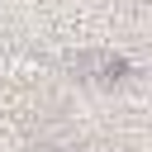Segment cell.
Returning <instances> with one entry per match:
<instances>
[{
  "instance_id": "6da1fadb",
  "label": "cell",
  "mask_w": 152,
  "mask_h": 152,
  "mask_svg": "<svg viewBox=\"0 0 152 152\" xmlns=\"http://www.w3.org/2000/svg\"><path fill=\"white\" fill-rule=\"evenodd\" d=\"M71 71H76L81 81H95V86H119V81L128 76V57L100 48V52H81V57H71Z\"/></svg>"
}]
</instances>
